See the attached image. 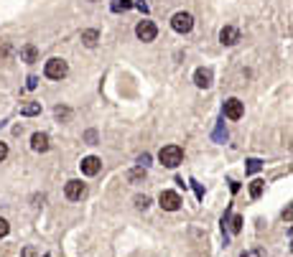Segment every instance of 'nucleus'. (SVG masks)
<instances>
[{"label": "nucleus", "instance_id": "1", "mask_svg": "<svg viewBox=\"0 0 293 257\" xmlns=\"http://www.w3.org/2000/svg\"><path fill=\"white\" fill-rule=\"evenodd\" d=\"M158 161L163 163L166 168H176V165L184 161V150H181L179 145H166V148H161Z\"/></svg>", "mask_w": 293, "mask_h": 257}, {"label": "nucleus", "instance_id": "2", "mask_svg": "<svg viewBox=\"0 0 293 257\" xmlns=\"http://www.w3.org/2000/svg\"><path fill=\"white\" fill-rule=\"evenodd\" d=\"M43 74H46L49 79H64L69 74V64L64 59H49L46 66H43Z\"/></svg>", "mask_w": 293, "mask_h": 257}, {"label": "nucleus", "instance_id": "3", "mask_svg": "<svg viewBox=\"0 0 293 257\" xmlns=\"http://www.w3.org/2000/svg\"><path fill=\"white\" fill-rule=\"evenodd\" d=\"M171 28H173V31H179V33H189L194 28L192 13H176V16L171 18Z\"/></svg>", "mask_w": 293, "mask_h": 257}, {"label": "nucleus", "instance_id": "4", "mask_svg": "<svg viewBox=\"0 0 293 257\" xmlns=\"http://www.w3.org/2000/svg\"><path fill=\"white\" fill-rule=\"evenodd\" d=\"M64 193H66V199L69 201H82L84 196H87V186L82 184V181H66V186H64Z\"/></svg>", "mask_w": 293, "mask_h": 257}, {"label": "nucleus", "instance_id": "5", "mask_svg": "<svg viewBox=\"0 0 293 257\" xmlns=\"http://www.w3.org/2000/svg\"><path fill=\"white\" fill-rule=\"evenodd\" d=\"M158 204H161V209H163V211H176V209L181 206V196L176 193V191H161Z\"/></svg>", "mask_w": 293, "mask_h": 257}, {"label": "nucleus", "instance_id": "6", "mask_svg": "<svg viewBox=\"0 0 293 257\" xmlns=\"http://www.w3.org/2000/svg\"><path fill=\"white\" fill-rule=\"evenodd\" d=\"M135 36H138L140 41H153V38L158 36V28H156L153 21H140V23L135 26Z\"/></svg>", "mask_w": 293, "mask_h": 257}, {"label": "nucleus", "instance_id": "7", "mask_svg": "<svg viewBox=\"0 0 293 257\" xmlns=\"http://www.w3.org/2000/svg\"><path fill=\"white\" fill-rule=\"evenodd\" d=\"M245 115V107H242V102L240 99H227L225 102V117H229V120H240Z\"/></svg>", "mask_w": 293, "mask_h": 257}, {"label": "nucleus", "instance_id": "8", "mask_svg": "<svg viewBox=\"0 0 293 257\" xmlns=\"http://www.w3.org/2000/svg\"><path fill=\"white\" fill-rule=\"evenodd\" d=\"M99 168H102V161H99L97 156H87V158L82 161V173H84V176H97Z\"/></svg>", "mask_w": 293, "mask_h": 257}, {"label": "nucleus", "instance_id": "9", "mask_svg": "<svg viewBox=\"0 0 293 257\" xmlns=\"http://www.w3.org/2000/svg\"><path fill=\"white\" fill-rule=\"evenodd\" d=\"M219 41H222L225 46H234V43L240 41V31L234 26H225L222 31H219Z\"/></svg>", "mask_w": 293, "mask_h": 257}, {"label": "nucleus", "instance_id": "10", "mask_svg": "<svg viewBox=\"0 0 293 257\" xmlns=\"http://www.w3.org/2000/svg\"><path fill=\"white\" fill-rule=\"evenodd\" d=\"M49 135L46 132H33L31 135V148L36 150V153H46V150H49Z\"/></svg>", "mask_w": 293, "mask_h": 257}, {"label": "nucleus", "instance_id": "11", "mask_svg": "<svg viewBox=\"0 0 293 257\" xmlns=\"http://www.w3.org/2000/svg\"><path fill=\"white\" fill-rule=\"evenodd\" d=\"M194 82H196V87H201V89L212 87V69H196V71H194Z\"/></svg>", "mask_w": 293, "mask_h": 257}, {"label": "nucleus", "instance_id": "12", "mask_svg": "<svg viewBox=\"0 0 293 257\" xmlns=\"http://www.w3.org/2000/svg\"><path fill=\"white\" fill-rule=\"evenodd\" d=\"M82 43L87 49H95L99 43V31H95V28H87V31H82Z\"/></svg>", "mask_w": 293, "mask_h": 257}, {"label": "nucleus", "instance_id": "13", "mask_svg": "<svg viewBox=\"0 0 293 257\" xmlns=\"http://www.w3.org/2000/svg\"><path fill=\"white\" fill-rule=\"evenodd\" d=\"M38 59V51H36V46L33 43H26V46L21 49V62H26V64H33Z\"/></svg>", "mask_w": 293, "mask_h": 257}, {"label": "nucleus", "instance_id": "14", "mask_svg": "<svg viewBox=\"0 0 293 257\" xmlns=\"http://www.w3.org/2000/svg\"><path fill=\"white\" fill-rule=\"evenodd\" d=\"M41 112V104L38 102H26V104H21V115H26V117H33V115H38Z\"/></svg>", "mask_w": 293, "mask_h": 257}, {"label": "nucleus", "instance_id": "15", "mask_svg": "<svg viewBox=\"0 0 293 257\" xmlns=\"http://www.w3.org/2000/svg\"><path fill=\"white\" fill-rule=\"evenodd\" d=\"M112 13H120V10H128V8H133V3L130 0H112Z\"/></svg>", "mask_w": 293, "mask_h": 257}, {"label": "nucleus", "instance_id": "16", "mask_svg": "<svg viewBox=\"0 0 293 257\" xmlns=\"http://www.w3.org/2000/svg\"><path fill=\"white\" fill-rule=\"evenodd\" d=\"M250 196H253V199H260V196H262V181H253V184H250Z\"/></svg>", "mask_w": 293, "mask_h": 257}, {"label": "nucleus", "instance_id": "17", "mask_svg": "<svg viewBox=\"0 0 293 257\" xmlns=\"http://www.w3.org/2000/svg\"><path fill=\"white\" fill-rule=\"evenodd\" d=\"M143 178H145V168H143V165L128 173V181H133V184H135V181H143Z\"/></svg>", "mask_w": 293, "mask_h": 257}, {"label": "nucleus", "instance_id": "18", "mask_svg": "<svg viewBox=\"0 0 293 257\" xmlns=\"http://www.w3.org/2000/svg\"><path fill=\"white\" fill-rule=\"evenodd\" d=\"M135 206L138 209H148L151 206V196H145V193L143 196H135Z\"/></svg>", "mask_w": 293, "mask_h": 257}, {"label": "nucleus", "instance_id": "19", "mask_svg": "<svg viewBox=\"0 0 293 257\" xmlns=\"http://www.w3.org/2000/svg\"><path fill=\"white\" fill-rule=\"evenodd\" d=\"M258 171H260V161L250 158V161H247V173H258Z\"/></svg>", "mask_w": 293, "mask_h": 257}, {"label": "nucleus", "instance_id": "20", "mask_svg": "<svg viewBox=\"0 0 293 257\" xmlns=\"http://www.w3.org/2000/svg\"><path fill=\"white\" fill-rule=\"evenodd\" d=\"M229 229H232L234 234H237V232L242 229V217H234V219H232V224H229Z\"/></svg>", "mask_w": 293, "mask_h": 257}, {"label": "nucleus", "instance_id": "21", "mask_svg": "<svg viewBox=\"0 0 293 257\" xmlns=\"http://www.w3.org/2000/svg\"><path fill=\"white\" fill-rule=\"evenodd\" d=\"M8 229H10V224H8L3 217H0V239H3V237L8 234Z\"/></svg>", "mask_w": 293, "mask_h": 257}, {"label": "nucleus", "instance_id": "22", "mask_svg": "<svg viewBox=\"0 0 293 257\" xmlns=\"http://www.w3.org/2000/svg\"><path fill=\"white\" fill-rule=\"evenodd\" d=\"M69 115H71L69 107H56V117H59V120H66Z\"/></svg>", "mask_w": 293, "mask_h": 257}, {"label": "nucleus", "instance_id": "23", "mask_svg": "<svg viewBox=\"0 0 293 257\" xmlns=\"http://www.w3.org/2000/svg\"><path fill=\"white\" fill-rule=\"evenodd\" d=\"M5 158H8V145H5V143H0V163H3Z\"/></svg>", "mask_w": 293, "mask_h": 257}, {"label": "nucleus", "instance_id": "24", "mask_svg": "<svg viewBox=\"0 0 293 257\" xmlns=\"http://www.w3.org/2000/svg\"><path fill=\"white\" fill-rule=\"evenodd\" d=\"M84 138H87V143H97V132H95V130H87Z\"/></svg>", "mask_w": 293, "mask_h": 257}, {"label": "nucleus", "instance_id": "25", "mask_svg": "<svg viewBox=\"0 0 293 257\" xmlns=\"http://www.w3.org/2000/svg\"><path fill=\"white\" fill-rule=\"evenodd\" d=\"M138 163H140V165H143V168H145V165H148V163H151V156H148V153H143V156L138 158Z\"/></svg>", "mask_w": 293, "mask_h": 257}, {"label": "nucleus", "instance_id": "26", "mask_svg": "<svg viewBox=\"0 0 293 257\" xmlns=\"http://www.w3.org/2000/svg\"><path fill=\"white\" fill-rule=\"evenodd\" d=\"M26 87H28V89H36V87H38V79H36V77H28V84H26Z\"/></svg>", "mask_w": 293, "mask_h": 257}, {"label": "nucleus", "instance_id": "27", "mask_svg": "<svg viewBox=\"0 0 293 257\" xmlns=\"http://www.w3.org/2000/svg\"><path fill=\"white\" fill-rule=\"evenodd\" d=\"M21 257H36V250H33V247H26Z\"/></svg>", "mask_w": 293, "mask_h": 257}]
</instances>
